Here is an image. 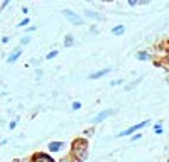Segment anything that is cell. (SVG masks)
<instances>
[{"label": "cell", "mask_w": 169, "mask_h": 162, "mask_svg": "<svg viewBox=\"0 0 169 162\" xmlns=\"http://www.w3.org/2000/svg\"><path fill=\"white\" fill-rule=\"evenodd\" d=\"M71 155L76 162H83L88 157V142L85 139H76L71 144Z\"/></svg>", "instance_id": "cell-1"}, {"label": "cell", "mask_w": 169, "mask_h": 162, "mask_svg": "<svg viewBox=\"0 0 169 162\" xmlns=\"http://www.w3.org/2000/svg\"><path fill=\"white\" fill-rule=\"evenodd\" d=\"M63 14H64V17L68 19V20H69V22H71V24H75V26H83V22H85V20L81 19V17H80V15H78V14H75V12H73V10H64Z\"/></svg>", "instance_id": "cell-2"}, {"label": "cell", "mask_w": 169, "mask_h": 162, "mask_svg": "<svg viewBox=\"0 0 169 162\" xmlns=\"http://www.w3.org/2000/svg\"><path fill=\"white\" fill-rule=\"evenodd\" d=\"M149 123V120H144V122H139L137 125H132V127H129L127 130H123V132H120L118 134V137H123V135H130V134H134V132H137V130H141V128H144Z\"/></svg>", "instance_id": "cell-3"}, {"label": "cell", "mask_w": 169, "mask_h": 162, "mask_svg": "<svg viewBox=\"0 0 169 162\" xmlns=\"http://www.w3.org/2000/svg\"><path fill=\"white\" fill-rule=\"evenodd\" d=\"M29 162H54L51 155H47V154H42V152H36L34 155L31 157V160Z\"/></svg>", "instance_id": "cell-4"}, {"label": "cell", "mask_w": 169, "mask_h": 162, "mask_svg": "<svg viewBox=\"0 0 169 162\" xmlns=\"http://www.w3.org/2000/svg\"><path fill=\"white\" fill-rule=\"evenodd\" d=\"M112 113H113L112 110H103V111H100V113H98L97 117L93 118V122H95V123H100V122H103V120H105L107 117H110Z\"/></svg>", "instance_id": "cell-5"}, {"label": "cell", "mask_w": 169, "mask_h": 162, "mask_svg": "<svg viewBox=\"0 0 169 162\" xmlns=\"http://www.w3.org/2000/svg\"><path fill=\"white\" fill-rule=\"evenodd\" d=\"M110 71H112L110 68H105V69H102V71H97V73L90 74V80H100V78H103L105 74H108Z\"/></svg>", "instance_id": "cell-6"}, {"label": "cell", "mask_w": 169, "mask_h": 162, "mask_svg": "<svg viewBox=\"0 0 169 162\" xmlns=\"http://www.w3.org/2000/svg\"><path fill=\"white\" fill-rule=\"evenodd\" d=\"M63 147H64L63 142H51V144L47 145V149H49L51 152H57V150H61Z\"/></svg>", "instance_id": "cell-7"}, {"label": "cell", "mask_w": 169, "mask_h": 162, "mask_svg": "<svg viewBox=\"0 0 169 162\" xmlns=\"http://www.w3.org/2000/svg\"><path fill=\"white\" fill-rule=\"evenodd\" d=\"M135 57H137L139 61H149L151 59V54L147 51H139L137 54H135Z\"/></svg>", "instance_id": "cell-8"}, {"label": "cell", "mask_w": 169, "mask_h": 162, "mask_svg": "<svg viewBox=\"0 0 169 162\" xmlns=\"http://www.w3.org/2000/svg\"><path fill=\"white\" fill-rule=\"evenodd\" d=\"M20 54H22V51H20V49H17L15 52H12V56H9V57H7V63H9V64H12L14 61H17Z\"/></svg>", "instance_id": "cell-9"}, {"label": "cell", "mask_w": 169, "mask_h": 162, "mask_svg": "<svg viewBox=\"0 0 169 162\" xmlns=\"http://www.w3.org/2000/svg\"><path fill=\"white\" fill-rule=\"evenodd\" d=\"M123 32H125V27H123V26H115L112 29V34L113 36H122Z\"/></svg>", "instance_id": "cell-10"}, {"label": "cell", "mask_w": 169, "mask_h": 162, "mask_svg": "<svg viewBox=\"0 0 169 162\" xmlns=\"http://www.w3.org/2000/svg\"><path fill=\"white\" fill-rule=\"evenodd\" d=\"M85 14H86V17H90V19H97V20L102 19V15H98L97 12H93V10H86Z\"/></svg>", "instance_id": "cell-11"}, {"label": "cell", "mask_w": 169, "mask_h": 162, "mask_svg": "<svg viewBox=\"0 0 169 162\" xmlns=\"http://www.w3.org/2000/svg\"><path fill=\"white\" fill-rule=\"evenodd\" d=\"M73 44H75V41H73V36L68 34V36L64 37V46H66V47H71Z\"/></svg>", "instance_id": "cell-12"}, {"label": "cell", "mask_w": 169, "mask_h": 162, "mask_svg": "<svg viewBox=\"0 0 169 162\" xmlns=\"http://www.w3.org/2000/svg\"><path fill=\"white\" fill-rule=\"evenodd\" d=\"M29 41H31V37H29V36H24V37H22V41H20V44L26 46V44H29Z\"/></svg>", "instance_id": "cell-13"}, {"label": "cell", "mask_w": 169, "mask_h": 162, "mask_svg": "<svg viewBox=\"0 0 169 162\" xmlns=\"http://www.w3.org/2000/svg\"><path fill=\"white\" fill-rule=\"evenodd\" d=\"M56 54H57V51H56V49H54V51H51V52H47V56H46V59H52V57H54V56H56Z\"/></svg>", "instance_id": "cell-14"}, {"label": "cell", "mask_w": 169, "mask_h": 162, "mask_svg": "<svg viewBox=\"0 0 169 162\" xmlns=\"http://www.w3.org/2000/svg\"><path fill=\"white\" fill-rule=\"evenodd\" d=\"M59 162H76V160L73 159V157H64V159H61Z\"/></svg>", "instance_id": "cell-15"}, {"label": "cell", "mask_w": 169, "mask_h": 162, "mask_svg": "<svg viewBox=\"0 0 169 162\" xmlns=\"http://www.w3.org/2000/svg\"><path fill=\"white\" fill-rule=\"evenodd\" d=\"M27 24H29V17H27V19H24V20H20V22H19V27H22V26H27Z\"/></svg>", "instance_id": "cell-16"}, {"label": "cell", "mask_w": 169, "mask_h": 162, "mask_svg": "<svg viewBox=\"0 0 169 162\" xmlns=\"http://www.w3.org/2000/svg\"><path fill=\"white\" fill-rule=\"evenodd\" d=\"M80 108H81V103H80V101H75V103H73V110H80Z\"/></svg>", "instance_id": "cell-17"}, {"label": "cell", "mask_w": 169, "mask_h": 162, "mask_svg": "<svg viewBox=\"0 0 169 162\" xmlns=\"http://www.w3.org/2000/svg\"><path fill=\"white\" fill-rule=\"evenodd\" d=\"M141 137H142L141 134H135V135H134V137H132V139H130V140H132V142H135V140H139V139H141Z\"/></svg>", "instance_id": "cell-18"}, {"label": "cell", "mask_w": 169, "mask_h": 162, "mask_svg": "<svg viewBox=\"0 0 169 162\" xmlns=\"http://www.w3.org/2000/svg\"><path fill=\"white\" fill-rule=\"evenodd\" d=\"M15 125H17V118H15V120H14V122H12V123H10V128H12V130H14V128H15Z\"/></svg>", "instance_id": "cell-19"}, {"label": "cell", "mask_w": 169, "mask_h": 162, "mask_svg": "<svg viewBox=\"0 0 169 162\" xmlns=\"http://www.w3.org/2000/svg\"><path fill=\"white\" fill-rule=\"evenodd\" d=\"M120 83H122V80H115V81L112 83V86H117V85H120Z\"/></svg>", "instance_id": "cell-20"}, {"label": "cell", "mask_w": 169, "mask_h": 162, "mask_svg": "<svg viewBox=\"0 0 169 162\" xmlns=\"http://www.w3.org/2000/svg\"><path fill=\"white\" fill-rule=\"evenodd\" d=\"M129 5H130V7H134V5H137V0H130V2H129Z\"/></svg>", "instance_id": "cell-21"}, {"label": "cell", "mask_w": 169, "mask_h": 162, "mask_svg": "<svg viewBox=\"0 0 169 162\" xmlns=\"http://www.w3.org/2000/svg\"><path fill=\"white\" fill-rule=\"evenodd\" d=\"M14 162H19V160H14Z\"/></svg>", "instance_id": "cell-22"}, {"label": "cell", "mask_w": 169, "mask_h": 162, "mask_svg": "<svg viewBox=\"0 0 169 162\" xmlns=\"http://www.w3.org/2000/svg\"><path fill=\"white\" fill-rule=\"evenodd\" d=\"M167 162H169V160H167Z\"/></svg>", "instance_id": "cell-23"}]
</instances>
